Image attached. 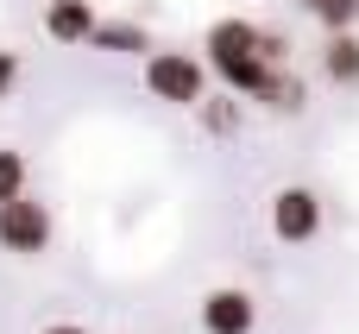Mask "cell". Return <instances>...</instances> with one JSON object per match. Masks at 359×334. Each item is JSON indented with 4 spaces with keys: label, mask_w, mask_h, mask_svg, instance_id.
Listing matches in <instances>:
<instances>
[{
    "label": "cell",
    "mask_w": 359,
    "mask_h": 334,
    "mask_svg": "<svg viewBox=\"0 0 359 334\" xmlns=\"http://www.w3.org/2000/svg\"><path fill=\"white\" fill-rule=\"evenodd\" d=\"M145 88L170 107H196V101H208V69L183 51H151L145 57Z\"/></svg>",
    "instance_id": "obj_1"
},
{
    "label": "cell",
    "mask_w": 359,
    "mask_h": 334,
    "mask_svg": "<svg viewBox=\"0 0 359 334\" xmlns=\"http://www.w3.org/2000/svg\"><path fill=\"white\" fill-rule=\"evenodd\" d=\"M50 234H57V221H50V208L25 189V196H13V202H0V246L13 253V259H38L44 246H50Z\"/></svg>",
    "instance_id": "obj_2"
},
{
    "label": "cell",
    "mask_w": 359,
    "mask_h": 334,
    "mask_svg": "<svg viewBox=\"0 0 359 334\" xmlns=\"http://www.w3.org/2000/svg\"><path fill=\"white\" fill-rule=\"evenodd\" d=\"M316 234H322V196H316L309 183H284V189L271 196V240L309 246Z\"/></svg>",
    "instance_id": "obj_3"
},
{
    "label": "cell",
    "mask_w": 359,
    "mask_h": 334,
    "mask_svg": "<svg viewBox=\"0 0 359 334\" xmlns=\"http://www.w3.org/2000/svg\"><path fill=\"white\" fill-rule=\"evenodd\" d=\"M196 316H202V334H252L259 328V303H252L246 290H233V284L208 290Z\"/></svg>",
    "instance_id": "obj_4"
},
{
    "label": "cell",
    "mask_w": 359,
    "mask_h": 334,
    "mask_svg": "<svg viewBox=\"0 0 359 334\" xmlns=\"http://www.w3.org/2000/svg\"><path fill=\"white\" fill-rule=\"evenodd\" d=\"M202 51H208V63H215V76H221V69L259 57V25H252V19H215L208 38H202Z\"/></svg>",
    "instance_id": "obj_5"
},
{
    "label": "cell",
    "mask_w": 359,
    "mask_h": 334,
    "mask_svg": "<svg viewBox=\"0 0 359 334\" xmlns=\"http://www.w3.org/2000/svg\"><path fill=\"white\" fill-rule=\"evenodd\" d=\"M95 6L88 0H50L44 6V38H57V44H88L95 38Z\"/></svg>",
    "instance_id": "obj_6"
},
{
    "label": "cell",
    "mask_w": 359,
    "mask_h": 334,
    "mask_svg": "<svg viewBox=\"0 0 359 334\" xmlns=\"http://www.w3.org/2000/svg\"><path fill=\"white\" fill-rule=\"evenodd\" d=\"M322 76L334 88H359V32H328L322 44Z\"/></svg>",
    "instance_id": "obj_7"
},
{
    "label": "cell",
    "mask_w": 359,
    "mask_h": 334,
    "mask_svg": "<svg viewBox=\"0 0 359 334\" xmlns=\"http://www.w3.org/2000/svg\"><path fill=\"white\" fill-rule=\"evenodd\" d=\"M88 44H95V51H114V57H151V51H158V44L145 38V25H133V19H101Z\"/></svg>",
    "instance_id": "obj_8"
},
{
    "label": "cell",
    "mask_w": 359,
    "mask_h": 334,
    "mask_svg": "<svg viewBox=\"0 0 359 334\" xmlns=\"http://www.w3.org/2000/svg\"><path fill=\"white\" fill-rule=\"evenodd\" d=\"M252 101H265L271 114H297V107H303V82H297V76H290V69L278 63V69L265 76V88H259Z\"/></svg>",
    "instance_id": "obj_9"
},
{
    "label": "cell",
    "mask_w": 359,
    "mask_h": 334,
    "mask_svg": "<svg viewBox=\"0 0 359 334\" xmlns=\"http://www.w3.org/2000/svg\"><path fill=\"white\" fill-rule=\"evenodd\" d=\"M322 32H353L359 25V0H297Z\"/></svg>",
    "instance_id": "obj_10"
},
{
    "label": "cell",
    "mask_w": 359,
    "mask_h": 334,
    "mask_svg": "<svg viewBox=\"0 0 359 334\" xmlns=\"http://www.w3.org/2000/svg\"><path fill=\"white\" fill-rule=\"evenodd\" d=\"M25 183H32V164H25V152H13V145H0V202H13V196H25Z\"/></svg>",
    "instance_id": "obj_11"
},
{
    "label": "cell",
    "mask_w": 359,
    "mask_h": 334,
    "mask_svg": "<svg viewBox=\"0 0 359 334\" xmlns=\"http://www.w3.org/2000/svg\"><path fill=\"white\" fill-rule=\"evenodd\" d=\"M196 114H202L208 133H233V126H240V107H233V101H196Z\"/></svg>",
    "instance_id": "obj_12"
},
{
    "label": "cell",
    "mask_w": 359,
    "mask_h": 334,
    "mask_svg": "<svg viewBox=\"0 0 359 334\" xmlns=\"http://www.w3.org/2000/svg\"><path fill=\"white\" fill-rule=\"evenodd\" d=\"M259 57H265V63H284V57H290V38H284L278 25H259Z\"/></svg>",
    "instance_id": "obj_13"
},
{
    "label": "cell",
    "mask_w": 359,
    "mask_h": 334,
    "mask_svg": "<svg viewBox=\"0 0 359 334\" xmlns=\"http://www.w3.org/2000/svg\"><path fill=\"white\" fill-rule=\"evenodd\" d=\"M19 88V51H0V101Z\"/></svg>",
    "instance_id": "obj_14"
},
{
    "label": "cell",
    "mask_w": 359,
    "mask_h": 334,
    "mask_svg": "<svg viewBox=\"0 0 359 334\" xmlns=\"http://www.w3.org/2000/svg\"><path fill=\"white\" fill-rule=\"evenodd\" d=\"M44 334H88V328H82V322H50Z\"/></svg>",
    "instance_id": "obj_15"
}]
</instances>
